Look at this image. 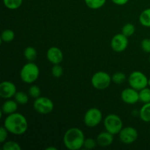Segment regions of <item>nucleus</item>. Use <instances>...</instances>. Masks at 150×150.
Here are the masks:
<instances>
[{"label":"nucleus","instance_id":"obj_1","mask_svg":"<svg viewBox=\"0 0 150 150\" xmlns=\"http://www.w3.org/2000/svg\"><path fill=\"white\" fill-rule=\"evenodd\" d=\"M4 126L11 134L21 136L27 130L28 122L23 114L15 112L7 115L4 119Z\"/></svg>","mask_w":150,"mask_h":150},{"label":"nucleus","instance_id":"obj_2","mask_svg":"<svg viewBox=\"0 0 150 150\" xmlns=\"http://www.w3.org/2000/svg\"><path fill=\"white\" fill-rule=\"evenodd\" d=\"M85 136L83 131L78 127H71L64 133L63 143L70 150H79L83 146Z\"/></svg>","mask_w":150,"mask_h":150},{"label":"nucleus","instance_id":"obj_3","mask_svg":"<svg viewBox=\"0 0 150 150\" xmlns=\"http://www.w3.org/2000/svg\"><path fill=\"white\" fill-rule=\"evenodd\" d=\"M40 76V69L33 62H29L22 67L20 72L21 79L26 83H33Z\"/></svg>","mask_w":150,"mask_h":150},{"label":"nucleus","instance_id":"obj_4","mask_svg":"<svg viewBox=\"0 0 150 150\" xmlns=\"http://www.w3.org/2000/svg\"><path fill=\"white\" fill-rule=\"evenodd\" d=\"M103 125L106 131L114 136L119 134L123 128V122L117 114H110L104 119Z\"/></svg>","mask_w":150,"mask_h":150},{"label":"nucleus","instance_id":"obj_5","mask_svg":"<svg viewBox=\"0 0 150 150\" xmlns=\"http://www.w3.org/2000/svg\"><path fill=\"white\" fill-rule=\"evenodd\" d=\"M112 81L111 76L108 73L104 71H98L92 76L91 83L92 86L98 90L107 89Z\"/></svg>","mask_w":150,"mask_h":150},{"label":"nucleus","instance_id":"obj_6","mask_svg":"<svg viewBox=\"0 0 150 150\" xmlns=\"http://www.w3.org/2000/svg\"><path fill=\"white\" fill-rule=\"evenodd\" d=\"M149 79L146 75L141 71H133L129 76L128 83L130 87L140 91L141 89L147 87Z\"/></svg>","mask_w":150,"mask_h":150},{"label":"nucleus","instance_id":"obj_7","mask_svg":"<svg viewBox=\"0 0 150 150\" xmlns=\"http://www.w3.org/2000/svg\"><path fill=\"white\" fill-rule=\"evenodd\" d=\"M103 120V114L98 108H91L86 111L83 117L85 125L88 127H95L101 122Z\"/></svg>","mask_w":150,"mask_h":150},{"label":"nucleus","instance_id":"obj_8","mask_svg":"<svg viewBox=\"0 0 150 150\" xmlns=\"http://www.w3.org/2000/svg\"><path fill=\"white\" fill-rule=\"evenodd\" d=\"M54 103L50 98L46 97H40L35 99L33 108L35 111L40 114H48L54 110Z\"/></svg>","mask_w":150,"mask_h":150},{"label":"nucleus","instance_id":"obj_9","mask_svg":"<svg viewBox=\"0 0 150 150\" xmlns=\"http://www.w3.org/2000/svg\"><path fill=\"white\" fill-rule=\"evenodd\" d=\"M138 131L131 126L123 127L119 133V138L122 143L130 144L136 142L138 139Z\"/></svg>","mask_w":150,"mask_h":150},{"label":"nucleus","instance_id":"obj_10","mask_svg":"<svg viewBox=\"0 0 150 150\" xmlns=\"http://www.w3.org/2000/svg\"><path fill=\"white\" fill-rule=\"evenodd\" d=\"M128 39L127 37L122 33L114 35L111 41V46L113 51L117 53H121L125 51L128 46Z\"/></svg>","mask_w":150,"mask_h":150},{"label":"nucleus","instance_id":"obj_11","mask_svg":"<svg viewBox=\"0 0 150 150\" xmlns=\"http://www.w3.org/2000/svg\"><path fill=\"white\" fill-rule=\"evenodd\" d=\"M121 99L125 103L133 105L139 101V91L133 88H126L121 93Z\"/></svg>","mask_w":150,"mask_h":150},{"label":"nucleus","instance_id":"obj_12","mask_svg":"<svg viewBox=\"0 0 150 150\" xmlns=\"http://www.w3.org/2000/svg\"><path fill=\"white\" fill-rule=\"evenodd\" d=\"M17 92L16 86L13 82L5 81L0 84V96L3 99H11Z\"/></svg>","mask_w":150,"mask_h":150},{"label":"nucleus","instance_id":"obj_13","mask_svg":"<svg viewBox=\"0 0 150 150\" xmlns=\"http://www.w3.org/2000/svg\"><path fill=\"white\" fill-rule=\"evenodd\" d=\"M46 56L48 61L52 63L53 64H60L64 58L62 50L56 46H53L48 48L46 53Z\"/></svg>","mask_w":150,"mask_h":150},{"label":"nucleus","instance_id":"obj_14","mask_svg":"<svg viewBox=\"0 0 150 150\" xmlns=\"http://www.w3.org/2000/svg\"><path fill=\"white\" fill-rule=\"evenodd\" d=\"M97 143L102 147H106L112 144L114 142V135L108 131H103L98 135L96 138Z\"/></svg>","mask_w":150,"mask_h":150},{"label":"nucleus","instance_id":"obj_15","mask_svg":"<svg viewBox=\"0 0 150 150\" xmlns=\"http://www.w3.org/2000/svg\"><path fill=\"white\" fill-rule=\"evenodd\" d=\"M18 105V104L15 100H13L11 99H7L1 106V112L4 114H7V115L13 114L17 111Z\"/></svg>","mask_w":150,"mask_h":150},{"label":"nucleus","instance_id":"obj_16","mask_svg":"<svg viewBox=\"0 0 150 150\" xmlns=\"http://www.w3.org/2000/svg\"><path fill=\"white\" fill-rule=\"evenodd\" d=\"M139 117L144 122H150V103L144 104L139 111Z\"/></svg>","mask_w":150,"mask_h":150},{"label":"nucleus","instance_id":"obj_17","mask_svg":"<svg viewBox=\"0 0 150 150\" xmlns=\"http://www.w3.org/2000/svg\"><path fill=\"white\" fill-rule=\"evenodd\" d=\"M139 22L145 27H150V8L145 9L139 16Z\"/></svg>","mask_w":150,"mask_h":150},{"label":"nucleus","instance_id":"obj_18","mask_svg":"<svg viewBox=\"0 0 150 150\" xmlns=\"http://www.w3.org/2000/svg\"><path fill=\"white\" fill-rule=\"evenodd\" d=\"M86 5L92 10H98L105 5L106 0H84Z\"/></svg>","mask_w":150,"mask_h":150},{"label":"nucleus","instance_id":"obj_19","mask_svg":"<svg viewBox=\"0 0 150 150\" xmlns=\"http://www.w3.org/2000/svg\"><path fill=\"white\" fill-rule=\"evenodd\" d=\"M23 56L28 62H34L37 58V51L34 47L29 46L25 48Z\"/></svg>","mask_w":150,"mask_h":150},{"label":"nucleus","instance_id":"obj_20","mask_svg":"<svg viewBox=\"0 0 150 150\" xmlns=\"http://www.w3.org/2000/svg\"><path fill=\"white\" fill-rule=\"evenodd\" d=\"M15 100L18 103V105H26L29 102V96L27 94L22 91H17L14 96Z\"/></svg>","mask_w":150,"mask_h":150},{"label":"nucleus","instance_id":"obj_21","mask_svg":"<svg viewBox=\"0 0 150 150\" xmlns=\"http://www.w3.org/2000/svg\"><path fill=\"white\" fill-rule=\"evenodd\" d=\"M23 0H3V4L9 10H16L21 6Z\"/></svg>","mask_w":150,"mask_h":150},{"label":"nucleus","instance_id":"obj_22","mask_svg":"<svg viewBox=\"0 0 150 150\" xmlns=\"http://www.w3.org/2000/svg\"><path fill=\"white\" fill-rule=\"evenodd\" d=\"M139 101L143 103H150V89L145 87L139 91Z\"/></svg>","mask_w":150,"mask_h":150},{"label":"nucleus","instance_id":"obj_23","mask_svg":"<svg viewBox=\"0 0 150 150\" xmlns=\"http://www.w3.org/2000/svg\"><path fill=\"white\" fill-rule=\"evenodd\" d=\"M15 33L11 29H5L2 32L1 35V42H10L14 40Z\"/></svg>","mask_w":150,"mask_h":150},{"label":"nucleus","instance_id":"obj_24","mask_svg":"<svg viewBox=\"0 0 150 150\" xmlns=\"http://www.w3.org/2000/svg\"><path fill=\"white\" fill-rule=\"evenodd\" d=\"M3 150H21V146L18 143L13 141H8L3 143L2 145Z\"/></svg>","mask_w":150,"mask_h":150},{"label":"nucleus","instance_id":"obj_25","mask_svg":"<svg viewBox=\"0 0 150 150\" xmlns=\"http://www.w3.org/2000/svg\"><path fill=\"white\" fill-rule=\"evenodd\" d=\"M135 31H136V28L135 26L133 23H126L125 25H124L122 29V33L124 35H125L126 37H130L135 33Z\"/></svg>","mask_w":150,"mask_h":150},{"label":"nucleus","instance_id":"obj_26","mask_svg":"<svg viewBox=\"0 0 150 150\" xmlns=\"http://www.w3.org/2000/svg\"><path fill=\"white\" fill-rule=\"evenodd\" d=\"M111 79H112V81L114 83H117V84H121L123 82L125 81L126 76L122 72H117L113 74Z\"/></svg>","mask_w":150,"mask_h":150},{"label":"nucleus","instance_id":"obj_27","mask_svg":"<svg viewBox=\"0 0 150 150\" xmlns=\"http://www.w3.org/2000/svg\"><path fill=\"white\" fill-rule=\"evenodd\" d=\"M28 93H29V96L32 97L34 99H37V98H40L41 95V89L37 85H32L29 88L28 90Z\"/></svg>","mask_w":150,"mask_h":150},{"label":"nucleus","instance_id":"obj_28","mask_svg":"<svg viewBox=\"0 0 150 150\" xmlns=\"http://www.w3.org/2000/svg\"><path fill=\"white\" fill-rule=\"evenodd\" d=\"M64 70L59 64H54L51 68V74L55 78H60L63 75Z\"/></svg>","mask_w":150,"mask_h":150},{"label":"nucleus","instance_id":"obj_29","mask_svg":"<svg viewBox=\"0 0 150 150\" xmlns=\"http://www.w3.org/2000/svg\"><path fill=\"white\" fill-rule=\"evenodd\" d=\"M97 144L98 143H97L96 140L92 139V138H88V139H85L83 147L86 149H92L96 146Z\"/></svg>","mask_w":150,"mask_h":150},{"label":"nucleus","instance_id":"obj_30","mask_svg":"<svg viewBox=\"0 0 150 150\" xmlns=\"http://www.w3.org/2000/svg\"><path fill=\"white\" fill-rule=\"evenodd\" d=\"M141 47L145 53L150 54V39L145 38L141 42Z\"/></svg>","mask_w":150,"mask_h":150},{"label":"nucleus","instance_id":"obj_31","mask_svg":"<svg viewBox=\"0 0 150 150\" xmlns=\"http://www.w3.org/2000/svg\"><path fill=\"white\" fill-rule=\"evenodd\" d=\"M8 130L4 127V126H1L0 128V142L3 144L7 140V136H8Z\"/></svg>","mask_w":150,"mask_h":150},{"label":"nucleus","instance_id":"obj_32","mask_svg":"<svg viewBox=\"0 0 150 150\" xmlns=\"http://www.w3.org/2000/svg\"><path fill=\"white\" fill-rule=\"evenodd\" d=\"M111 1H112V2L114 4H117V5L122 6L127 4L129 1V0H111Z\"/></svg>","mask_w":150,"mask_h":150},{"label":"nucleus","instance_id":"obj_33","mask_svg":"<svg viewBox=\"0 0 150 150\" xmlns=\"http://www.w3.org/2000/svg\"><path fill=\"white\" fill-rule=\"evenodd\" d=\"M46 150H57V149L56 147H54V146H51V147H47Z\"/></svg>","mask_w":150,"mask_h":150},{"label":"nucleus","instance_id":"obj_34","mask_svg":"<svg viewBox=\"0 0 150 150\" xmlns=\"http://www.w3.org/2000/svg\"><path fill=\"white\" fill-rule=\"evenodd\" d=\"M148 86H150V78L149 79V81H148Z\"/></svg>","mask_w":150,"mask_h":150},{"label":"nucleus","instance_id":"obj_35","mask_svg":"<svg viewBox=\"0 0 150 150\" xmlns=\"http://www.w3.org/2000/svg\"><path fill=\"white\" fill-rule=\"evenodd\" d=\"M149 62H150V54H149Z\"/></svg>","mask_w":150,"mask_h":150},{"label":"nucleus","instance_id":"obj_36","mask_svg":"<svg viewBox=\"0 0 150 150\" xmlns=\"http://www.w3.org/2000/svg\"><path fill=\"white\" fill-rule=\"evenodd\" d=\"M149 133H150V130H149Z\"/></svg>","mask_w":150,"mask_h":150}]
</instances>
